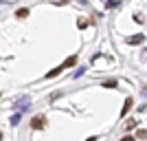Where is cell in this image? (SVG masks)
<instances>
[{
    "mask_svg": "<svg viewBox=\"0 0 147 141\" xmlns=\"http://www.w3.org/2000/svg\"><path fill=\"white\" fill-rule=\"evenodd\" d=\"M44 123H46V117H44V115H37V117H33V119H31V126H33L35 130L44 128Z\"/></svg>",
    "mask_w": 147,
    "mask_h": 141,
    "instance_id": "cell-1",
    "label": "cell"
},
{
    "mask_svg": "<svg viewBox=\"0 0 147 141\" xmlns=\"http://www.w3.org/2000/svg\"><path fill=\"white\" fill-rule=\"evenodd\" d=\"M132 104H134V101H132V97H127V99H125V106H123V110H121V115H123V117H125V115H127V112H129V108H132Z\"/></svg>",
    "mask_w": 147,
    "mask_h": 141,
    "instance_id": "cell-2",
    "label": "cell"
},
{
    "mask_svg": "<svg viewBox=\"0 0 147 141\" xmlns=\"http://www.w3.org/2000/svg\"><path fill=\"white\" fill-rule=\"evenodd\" d=\"M143 37H145V35H132L127 42H129V44H141V42H143Z\"/></svg>",
    "mask_w": 147,
    "mask_h": 141,
    "instance_id": "cell-3",
    "label": "cell"
},
{
    "mask_svg": "<svg viewBox=\"0 0 147 141\" xmlns=\"http://www.w3.org/2000/svg\"><path fill=\"white\" fill-rule=\"evenodd\" d=\"M61 68H64V66H57V68H53L51 73H46V77H57V75L61 73Z\"/></svg>",
    "mask_w": 147,
    "mask_h": 141,
    "instance_id": "cell-4",
    "label": "cell"
},
{
    "mask_svg": "<svg viewBox=\"0 0 147 141\" xmlns=\"http://www.w3.org/2000/svg\"><path fill=\"white\" fill-rule=\"evenodd\" d=\"M75 64H77V57H68V60L64 62V66H66V68L68 66H75Z\"/></svg>",
    "mask_w": 147,
    "mask_h": 141,
    "instance_id": "cell-5",
    "label": "cell"
},
{
    "mask_svg": "<svg viewBox=\"0 0 147 141\" xmlns=\"http://www.w3.org/2000/svg\"><path fill=\"white\" fill-rule=\"evenodd\" d=\"M16 16H18V18H26V16H29V9H18Z\"/></svg>",
    "mask_w": 147,
    "mask_h": 141,
    "instance_id": "cell-6",
    "label": "cell"
},
{
    "mask_svg": "<svg viewBox=\"0 0 147 141\" xmlns=\"http://www.w3.org/2000/svg\"><path fill=\"white\" fill-rule=\"evenodd\" d=\"M136 137H138V139H147V130H138Z\"/></svg>",
    "mask_w": 147,
    "mask_h": 141,
    "instance_id": "cell-7",
    "label": "cell"
},
{
    "mask_svg": "<svg viewBox=\"0 0 147 141\" xmlns=\"http://www.w3.org/2000/svg\"><path fill=\"white\" fill-rule=\"evenodd\" d=\"M103 86H105V88H114V86H117V82H114V80H108Z\"/></svg>",
    "mask_w": 147,
    "mask_h": 141,
    "instance_id": "cell-8",
    "label": "cell"
},
{
    "mask_svg": "<svg viewBox=\"0 0 147 141\" xmlns=\"http://www.w3.org/2000/svg\"><path fill=\"white\" fill-rule=\"evenodd\" d=\"M134 126H136V121H132V119H129V121H127V126H125V128H127V130H132V128H134Z\"/></svg>",
    "mask_w": 147,
    "mask_h": 141,
    "instance_id": "cell-9",
    "label": "cell"
},
{
    "mask_svg": "<svg viewBox=\"0 0 147 141\" xmlns=\"http://www.w3.org/2000/svg\"><path fill=\"white\" fill-rule=\"evenodd\" d=\"M121 141H134V137H123Z\"/></svg>",
    "mask_w": 147,
    "mask_h": 141,
    "instance_id": "cell-10",
    "label": "cell"
},
{
    "mask_svg": "<svg viewBox=\"0 0 147 141\" xmlns=\"http://www.w3.org/2000/svg\"><path fill=\"white\" fill-rule=\"evenodd\" d=\"M86 141H97V139H94V137H90V139H86Z\"/></svg>",
    "mask_w": 147,
    "mask_h": 141,
    "instance_id": "cell-11",
    "label": "cell"
},
{
    "mask_svg": "<svg viewBox=\"0 0 147 141\" xmlns=\"http://www.w3.org/2000/svg\"><path fill=\"white\" fill-rule=\"evenodd\" d=\"M61 2H68V0H61Z\"/></svg>",
    "mask_w": 147,
    "mask_h": 141,
    "instance_id": "cell-12",
    "label": "cell"
},
{
    "mask_svg": "<svg viewBox=\"0 0 147 141\" xmlns=\"http://www.w3.org/2000/svg\"><path fill=\"white\" fill-rule=\"evenodd\" d=\"M0 139H2V135H0Z\"/></svg>",
    "mask_w": 147,
    "mask_h": 141,
    "instance_id": "cell-13",
    "label": "cell"
}]
</instances>
